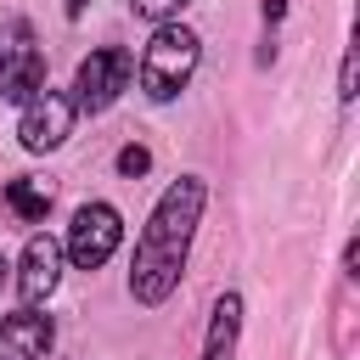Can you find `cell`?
I'll return each instance as SVG.
<instances>
[{
	"mask_svg": "<svg viewBox=\"0 0 360 360\" xmlns=\"http://www.w3.org/2000/svg\"><path fill=\"white\" fill-rule=\"evenodd\" d=\"M202 180L186 174L174 180L152 219L141 225V242H135V264H129V292L141 304H163L174 287H180V270H186V253H191V231H197V214H202Z\"/></svg>",
	"mask_w": 360,
	"mask_h": 360,
	"instance_id": "obj_1",
	"label": "cell"
},
{
	"mask_svg": "<svg viewBox=\"0 0 360 360\" xmlns=\"http://www.w3.org/2000/svg\"><path fill=\"white\" fill-rule=\"evenodd\" d=\"M191 68H197V34L163 22V28L152 34V45L141 51V68H135V73H141V90H146L152 101H169V96L186 90Z\"/></svg>",
	"mask_w": 360,
	"mask_h": 360,
	"instance_id": "obj_2",
	"label": "cell"
},
{
	"mask_svg": "<svg viewBox=\"0 0 360 360\" xmlns=\"http://www.w3.org/2000/svg\"><path fill=\"white\" fill-rule=\"evenodd\" d=\"M118 236H124L118 208H112V202H84V208L73 214V231H68V259H73L79 270H101V264L112 259Z\"/></svg>",
	"mask_w": 360,
	"mask_h": 360,
	"instance_id": "obj_3",
	"label": "cell"
},
{
	"mask_svg": "<svg viewBox=\"0 0 360 360\" xmlns=\"http://www.w3.org/2000/svg\"><path fill=\"white\" fill-rule=\"evenodd\" d=\"M129 79H135V56H129L124 45H107V51H90V56L79 62L73 90H79V101H84L90 112H101V107L118 101V90H124Z\"/></svg>",
	"mask_w": 360,
	"mask_h": 360,
	"instance_id": "obj_4",
	"label": "cell"
},
{
	"mask_svg": "<svg viewBox=\"0 0 360 360\" xmlns=\"http://www.w3.org/2000/svg\"><path fill=\"white\" fill-rule=\"evenodd\" d=\"M68 129H73V101H68V96L39 90L34 101H22V124H17V135H22L28 152H51V146H62Z\"/></svg>",
	"mask_w": 360,
	"mask_h": 360,
	"instance_id": "obj_5",
	"label": "cell"
},
{
	"mask_svg": "<svg viewBox=\"0 0 360 360\" xmlns=\"http://www.w3.org/2000/svg\"><path fill=\"white\" fill-rule=\"evenodd\" d=\"M51 343H56V326L39 309H17L0 321V360H45Z\"/></svg>",
	"mask_w": 360,
	"mask_h": 360,
	"instance_id": "obj_6",
	"label": "cell"
},
{
	"mask_svg": "<svg viewBox=\"0 0 360 360\" xmlns=\"http://www.w3.org/2000/svg\"><path fill=\"white\" fill-rule=\"evenodd\" d=\"M56 281H62V248H56V236H28V248H22V270H17V292H22V304L34 309L39 298H51Z\"/></svg>",
	"mask_w": 360,
	"mask_h": 360,
	"instance_id": "obj_7",
	"label": "cell"
},
{
	"mask_svg": "<svg viewBox=\"0 0 360 360\" xmlns=\"http://www.w3.org/2000/svg\"><path fill=\"white\" fill-rule=\"evenodd\" d=\"M39 84H45V56H39L34 45H22L17 56L0 51V96H6V101H34Z\"/></svg>",
	"mask_w": 360,
	"mask_h": 360,
	"instance_id": "obj_8",
	"label": "cell"
},
{
	"mask_svg": "<svg viewBox=\"0 0 360 360\" xmlns=\"http://www.w3.org/2000/svg\"><path fill=\"white\" fill-rule=\"evenodd\" d=\"M236 326H242V298L225 292V298L214 304V326H208V349H202V360H231V354H236Z\"/></svg>",
	"mask_w": 360,
	"mask_h": 360,
	"instance_id": "obj_9",
	"label": "cell"
},
{
	"mask_svg": "<svg viewBox=\"0 0 360 360\" xmlns=\"http://www.w3.org/2000/svg\"><path fill=\"white\" fill-rule=\"evenodd\" d=\"M6 202H11V214H17V219H45L51 191H45V186H34V180H11V186H6Z\"/></svg>",
	"mask_w": 360,
	"mask_h": 360,
	"instance_id": "obj_10",
	"label": "cell"
},
{
	"mask_svg": "<svg viewBox=\"0 0 360 360\" xmlns=\"http://www.w3.org/2000/svg\"><path fill=\"white\" fill-rule=\"evenodd\" d=\"M129 6H135V17H146V22H169L186 0H129Z\"/></svg>",
	"mask_w": 360,
	"mask_h": 360,
	"instance_id": "obj_11",
	"label": "cell"
},
{
	"mask_svg": "<svg viewBox=\"0 0 360 360\" xmlns=\"http://www.w3.org/2000/svg\"><path fill=\"white\" fill-rule=\"evenodd\" d=\"M146 169H152V152H146V146H124V152H118V174L135 180V174H146Z\"/></svg>",
	"mask_w": 360,
	"mask_h": 360,
	"instance_id": "obj_12",
	"label": "cell"
},
{
	"mask_svg": "<svg viewBox=\"0 0 360 360\" xmlns=\"http://www.w3.org/2000/svg\"><path fill=\"white\" fill-rule=\"evenodd\" d=\"M338 96H343V101H354V51L343 56V73H338Z\"/></svg>",
	"mask_w": 360,
	"mask_h": 360,
	"instance_id": "obj_13",
	"label": "cell"
},
{
	"mask_svg": "<svg viewBox=\"0 0 360 360\" xmlns=\"http://www.w3.org/2000/svg\"><path fill=\"white\" fill-rule=\"evenodd\" d=\"M0 276H6V259H0Z\"/></svg>",
	"mask_w": 360,
	"mask_h": 360,
	"instance_id": "obj_14",
	"label": "cell"
}]
</instances>
